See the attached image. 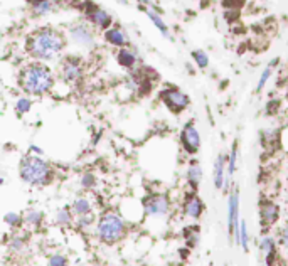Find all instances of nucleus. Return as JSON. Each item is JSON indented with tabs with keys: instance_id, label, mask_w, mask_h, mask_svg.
<instances>
[{
	"instance_id": "36",
	"label": "nucleus",
	"mask_w": 288,
	"mask_h": 266,
	"mask_svg": "<svg viewBox=\"0 0 288 266\" xmlns=\"http://www.w3.org/2000/svg\"><path fill=\"white\" fill-rule=\"evenodd\" d=\"M140 2L147 3V5H150V7H153V3H152V2H150V0H140Z\"/></svg>"
},
{
	"instance_id": "3",
	"label": "nucleus",
	"mask_w": 288,
	"mask_h": 266,
	"mask_svg": "<svg viewBox=\"0 0 288 266\" xmlns=\"http://www.w3.org/2000/svg\"><path fill=\"white\" fill-rule=\"evenodd\" d=\"M20 177L31 185H44L51 180V167L41 157L27 155L20 164Z\"/></svg>"
},
{
	"instance_id": "9",
	"label": "nucleus",
	"mask_w": 288,
	"mask_h": 266,
	"mask_svg": "<svg viewBox=\"0 0 288 266\" xmlns=\"http://www.w3.org/2000/svg\"><path fill=\"white\" fill-rule=\"evenodd\" d=\"M88 7L90 9L86 10V15L88 19L91 20V22L95 24V26L101 27V29H106L108 26L111 24V17L108 12H105L103 9H99L98 5H93V3H88Z\"/></svg>"
},
{
	"instance_id": "37",
	"label": "nucleus",
	"mask_w": 288,
	"mask_h": 266,
	"mask_svg": "<svg viewBox=\"0 0 288 266\" xmlns=\"http://www.w3.org/2000/svg\"><path fill=\"white\" fill-rule=\"evenodd\" d=\"M118 2H122V3H125V5H127V3H128V2H127V0H118Z\"/></svg>"
},
{
	"instance_id": "32",
	"label": "nucleus",
	"mask_w": 288,
	"mask_h": 266,
	"mask_svg": "<svg viewBox=\"0 0 288 266\" xmlns=\"http://www.w3.org/2000/svg\"><path fill=\"white\" fill-rule=\"evenodd\" d=\"M81 184L85 185L86 189H90V187H93V185H95V176H91V174H88V176L83 177Z\"/></svg>"
},
{
	"instance_id": "14",
	"label": "nucleus",
	"mask_w": 288,
	"mask_h": 266,
	"mask_svg": "<svg viewBox=\"0 0 288 266\" xmlns=\"http://www.w3.org/2000/svg\"><path fill=\"white\" fill-rule=\"evenodd\" d=\"M105 39H106L110 44H113V45H120V47H123V45L128 43L127 34H125L123 29H120V27L108 29L106 34H105Z\"/></svg>"
},
{
	"instance_id": "6",
	"label": "nucleus",
	"mask_w": 288,
	"mask_h": 266,
	"mask_svg": "<svg viewBox=\"0 0 288 266\" xmlns=\"http://www.w3.org/2000/svg\"><path fill=\"white\" fill-rule=\"evenodd\" d=\"M238 213H240V199H238V192H233L229 195L228 201V234L235 236L238 241V232H240V218H238Z\"/></svg>"
},
{
	"instance_id": "11",
	"label": "nucleus",
	"mask_w": 288,
	"mask_h": 266,
	"mask_svg": "<svg viewBox=\"0 0 288 266\" xmlns=\"http://www.w3.org/2000/svg\"><path fill=\"white\" fill-rule=\"evenodd\" d=\"M81 73H83V68H81V62L78 59H66L64 64H62V78L66 81H76L81 78Z\"/></svg>"
},
{
	"instance_id": "8",
	"label": "nucleus",
	"mask_w": 288,
	"mask_h": 266,
	"mask_svg": "<svg viewBox=\"0 0 288 266\" xmlns=\"http://www.w3.org/2000/svg\"><path fill=\"white\" fill-rule=\"evenodd\" d=\"M145 211L148 216H164L169 211V199L162 194L150 195L145 202Z\"/></svg>"
},
{
	"instance_id": "26",
	"label": "nucleus",
	"mask_w": 288,
	"mask_h": 266,
	"mask_svg": "<svg viewBox=\"0 0 288 266\" xmlns=\"http://www.w3.org/2000/svg\"><path fill=\"white\" fill-rule=\"evenodd\" d=\"M57 224H62V226H68L71 222V213L69 209H61L59 213H57V218H56Z\"/></svg>"
},
{
	"instance_id": "35",
	"label": "nucleus",
	"mask_w": 288,
	"mask_h": 266,
	"mask_svg": "<svg viewBox=\"0 0 288 266\" xmlns=\"http://www.w3.org/2000/svg\"><path fill=\"white\" fill-rule=\"evenodd\" d=\"M27 2H29V3H32V5L36 7L37 3H41V2H43V0H27Z\"/></svg>"
},
{
	"instance_id": "24",
	"label": "nucleus",
	"mask_w": 288,
	"mask_h": 266,
	"mask_svg": "<svg viewBox=\"0 0 288 266\" xmlns=\"http://www.w3.org/2000/svg\"><path fill=\"white\" fill-rule=\"evenodd\" d=\"M236 160H238V148L233 147L231 155H229V159H228V176L229 177H231L236 170Z\"/></svg>"
},
{
	"instance_id": "28",
	"label": "nucleus",
	"mask_w": 288,
	"mask_h": 266,
	"mask_svg": "<svg viewBox=\"0 0 288 266\" xmlns=\"http://www.w3.org/2000/svg\"><path fill=\"white\" fill-rule=\"evenodd\" d=\"M34 10L37 12V14H46V12L51 10V3H49V0H43L41 3H37V5L34 7Z\"/></svg>"
},
{
	"instance_id": "19",
	"label": "nucleus",
	"mask_w": 288,
	"mask_h": 266,
	"mask_svg": "<svg viewBox=\"0 0 288 266\" xmlns=\"http://www.w3.org/2000/svg\"><path fill=\"white\" fill-rule=\"evenodd\" d=\"M201 177H202V172H201V169H199V165L197 164H192L189 170H187V180H189V184L194 187H197L199 184V180H201Z\"/></svg>"
},
{
	"instance_id": "25",
	"label": "nucleus",
	"mask_w": 288,
	"mask_h": 266,
	"mask_svg": "<svg viewBox=\"0 0 288 266\" xmlns=\"http://www.w3.org/2000/svg\"><path fill=\"white\" fill-rule=\"evenodd\" d=\"M15 110H17L19 115H24L31 110V99L29 98H20L17 103H15Z\"/></svg>"
},
{
	"instance_id": "7",
	"label": "nucleus",
	"mask_w": 288,
	"mask_h": 266,
	"mask_svg": "<svg viewBox=\"0 0 288 266\" xmlns=\"http://www.w3.org/2000/svg\"><path fill=\"white\" fill-rule=\"evenodd\" d=\"M182 145H184V150L187 153H195L201 147V136H199V132L197 128L194 127L192 123L186 125V128L182 130Z\"/></svg>"
},
{
	"instance_id": "27",
	"label": "nucleus",
	"mask_w": 288,
	"mask_h": 266,
	"mask_svg": "<svg viewBox=\"0 0 288 266\" xmlns=\"http://www.w3.org/2000/svg\"><path fill=\"white\" fill-rule=\"evenodd\" d=\"M49 266H68V260L62 255H52L49 258Z\"/></svg>"
},
{
	"instance_id": "21",
	"label": "nucleus",
	"mask_w": 288,
	"mask_h": 266,
	"mask_svg": "<svg viewBox=\"0 0 288 266\" xmlns=\"http://www.w3.org/2000/svg\"><path fill=\"white\" fill-rule=\"evenodd\" d=\"M147 14H148V17L152 19V22H153V24H155V26H157V29H158V31H160L162 34H164L165 37H169V29H167V26L164 24V20H162L160 17H158L157 14H153V12H150V10H147Z\"/></svg>"
},
{
	"instance_id": "2",
	"label": "nucleus",
	"mask_w": 288,
	"mask_h": 266,
	"mask_svg": "<svg viewBox=\"0 0 288 266\" xmlns=\"http://www.w3.org/2000/svg\"><path fill=\"white\" fill-rule=\"evenodd\" d=\"M52 73L44 64H39V62L29 64L20 73V86L29 94H34V96L44 94L52 88Z\"/></svg>"
},
{
	"instance_id": "15",
	"label": "nucleus",
	"mask_w": 288,
	"mask_h": 266,
	"mask_svg": "<svg viewBox=\"0 0 288 266\" xmlns=\"http://www.w3.org/2000/svg\"><path fill=\"white\" fill-rule=\"evenodd\" d=\"M260 248H261L263 255H265L266 265L271 266V263H273V258H275V241H273V238L265 236V238L261 239V243H260Z\"/></svg>"
},
{
	"instance_id": "4",
	"label": "nucleus",
	"mask_w": 288,
	"mask_h": 266,
	"mask_svg": "<svg viewBox=\"0 0 288 266\" xmlns=\"http://www.w3.org/2000/svg\"><path fill=\"white\" fill-rule=\"evenodd\" d=\"M125 236V222L118 214L105 213L98 222V238L106 244L118 243Z\"/></svg>"
},
{
	"instance_id": "22",
	"label": "nucleus",
	"mask_w": 288,
	"mask_h": 266,
	"mask_svg": "<svg viewBox=\"0 0 288 266\" xmlns=\"http://www.w3.org/2000/svg\"><path fill=\"white\" fill-rule=\"evenodd\" d=\"M43 213L41 211H29L26 214V222L27 224H32V226H37V224H41L43 221Z\"/></svg>"
},
{
	"instance_id": "1",
	"label": "nucleus",
	"mask_w": 288,
	"mask_h": 266,
	"mask_svg": "<svg viewBox=\"0 0 288 266\" xmlns=\"http://www.w3.org/2000/svg\"><path fill=\"white\" fill-rule=\"evenodd\" d=\"M62 47H64V39L59 32L51 31V29H43V31L34 32L27 41V49L31 56L37 59H52L57 56Z\"/></svg>"
},
{
	"instance_id": "33",
	"label": "nucleus",
	"mask_w": 288,
	"mask_h": 266,
	"mask_svg": "<svg viewBox=\"0 0 288 266\" xmlns=\"http://www.w3.org/2000/svg\"><path fill=\"white\" fill-rule=\"evenodd\" d=\"M93 221V216L88 214V216H83V218H79V226H88V224H91Z\"/></svg>"
},
{
	"instance_id": "18",
	"label": "nucleus",
	"mask_w": 288,
	"mask_h": 266,
	"mask_svg": "<svg viewBox=\"0 0 288 266\" xmlns=\"http://www.w3.org/2000/svg\"><path fill=\"white\" fill-rule=\"evenodd\" d=\"M73 211L78 218H83V216L91 214V206L86 199H76V202L73 204Z\"/></svg>"
},
{
	"instance_id": "23",
	"label": "nucleus",
	"mask_w": 288,
	"mask_h": 266,
	"mask_svg": "<svg viewBox=\"0 0 288 266\" xmlns=\"http://www.w3.org/2000/svg\"><path fill=\"white\" fill-rule=\"evenodd\" d=\"M192 57L195 59L199 68H207V64H209V57H207V54L204 51H194L192 52Z\"/></svg>"
},
{
	"instance_id": "13",
	"label": "nucleus",
	"mask_w": 288,
	"mask_h": 266,
	"mask_svg": "<svg viewBox=\"0 0 288 266\" xmlns=\"http://www.w3.org/2000/svg\"><path fill=\"white\" fill-rule=\"evenodd\" d=\"M71 37H73L76 43L85 44V45H90L93 43V32H91L86 26H81V24H78V26H74L71 29Z\"/></svg>"
},
{
	"instance_id": "29",
	"label": "nucleus",
	"mask_w": 288,
	"mask_h": 266,
	"mask_svg": "<svg viewBox=\"0 0 288 266\" xmlns=\"http://www.w3.org/2000/svg\"><path fill=\"white\" fill-rule=\"evenodd\" d=\"M270 76H271V68H266L265 71H263L261 78H260V83H258V86H256V91H261L263 89V86L266 85V81H268Z\"/></svg>"
},
{
	"instance_id": "12",
	"label": "nucleus",
	"mask_w": 288,
	"mask_h": 266,
	"mask_svg": "<svg viewBox=\"0 0 288 266\" xmlns=\"http://www.w3.org/2000/svg\"><path fill=\"white\" fill-rule=\"evenodd\" d=\"M202 209H204L202 201L197 195H194V194L187 195L186 202H184V213H186V216H189L192 219H197V218H201Z\"/></svg>"
},
{
	"instance_id": "16",
	"label": "nucleus",
	"mask_w": 288,
	"mask_h": 266,
	"mask_svg": "<svg viewBox=\"0 0 288 266\" xmlns=\"http://www.w3.org/2000/svg\"><path fill=\"white\" fill-rule=\"evenodd\" d=\"M224 157L219 155L218 159H216V164H214V185L216 189H221L224 184Z\"/></svg>"
},
{
	"instance_id": "5",
	"label": "nucleus",
	"mask_w": 288,
	"mask_h": 266,
	"mask_svg": "<svg viewBox=\"0 0 288 266\" xmlns=\"http://www.w3.org/2000/svg\"><path fill=\"white\" fill-rule=\"evenodd\" d=\"M160 99L165 103V106L169 108L174 113H181L189 105V96L186 93H182L177 88H167L160 93Z\"/></svg>"
},
{
	"instance_id": "20",
	"label": "nucleus",
	"mask_w": 288,
	"mask_h": 266,
	"mask_svg": "<svg viewBox=\"0 0 288 266\" xmlns=\"http://www.w3.org/2000/svg\"><path fill=\"white\" fill-rule=\"evenodd\" d=\"M248 241H249V236H248V227H246V221H241L240 232H238V243L243 246L244 251H248Z\"/></svg>"
},
{
	"instance_id": "34",
	"label": "nucleus",
	"mask_w": 288,
	"mask_h": 266,
	"mask_svg": "<svg viewBox=\"0 0 288 266\" xmlns=\"http://www.w3.org/2000/svg\"><path fill=\"white\" fill-rule=\"evenodd\" d=\"M280 243H282L283 246L288 249V227H285V229L282 231V238H280Z\"/></svg>"
},
{
	"instance_id": "30",
	"label": "nucleus",
	"mask_w": 288,
	"mask_h": 266,
	"mask_svg": "<svg viewBox=\"0 0 288 266\" xmlns=\"http://www.w3.org/2000/svg\"><path fill=\"white\" fill-rule=\"evenodd\" d=\"M244 0H223V5L226 7V9H240V7H243Z\"/></svg>"
},
{
	"instance_id": "17",
	"label": "nucleus",
	"mask_w": 288,
	"mask_h": 266,
	"mask_svg": "<svg viewBox=\"0 0 288 266\" xmlns=\"http://www.w3.org/2000/svg\"><path fill=\"white\" fill-rule=\"evenodd\" d=\"M137 61V56L133 54L130 49H122V51L118 52V62L122 66H125V68H132L133 64H135Z\"/></svg>"
},
{
	"instance_id": "10",
	"label": "nucleus",
	"mask_w": 288,
	"mask_h": 266,
	"mask_svg": "<svg viewBox=\"0 0 288 266\" xmlns=\"http://www.w3.org/2000/svg\"><path fill=\"white\" fill-rule=\"evenodd\" d=\"M278 216H280V209L273 201H263L260 204V218H261L263 226H271V224H275Z\"/></svg>"
},
{
	"instance_id": "31",
	"label": "nucleus",
	"mask_w": 288,
	"mask_h": 266,
	"mask_svg": "<svg viewBox=\"0 0 288 266\" xmlns=\"http://www.w3.org/2000/svg\"><path fill=\"white\" fill-rule=\"evenodd\" d=\"M5 222L9 224V226H17V224L20 222V216L19 214H15V213H9L5 216Z\"/></svg>"
}]
</instances>
